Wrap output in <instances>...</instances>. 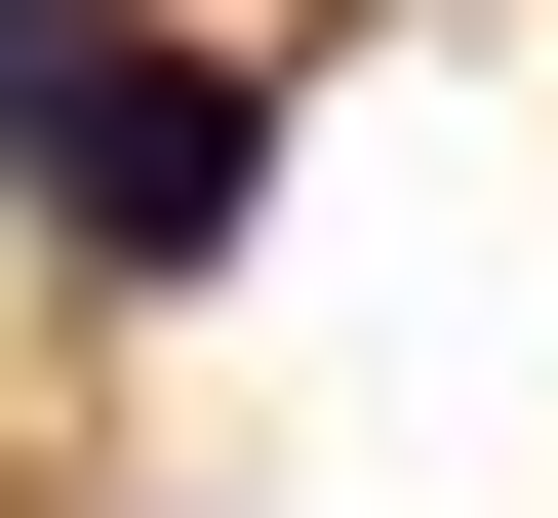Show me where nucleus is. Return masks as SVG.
Returning <instances> with one entry per match:
<instances>
[{"mask_svg":"<svg viewBox=\"0 0 558 518\" xmlns=\"http://www.w3.org/2000/svg\"><path fill=\"white\" fill-rule=\"evenodd\" d=\"M240 200H279V40H120V81L40 120V240H81V279H199Z\"/></svg>","mask_w":558,"mask_h":518,"instance_id":"obj_1","label":"nucleus"},{"mask_svg":"<svg viewBox=\"0 0 558 518\" xmlns=\"http://www.w3.org/2000/svg\"><path fill=\"white\" fill-rule=\"evenodd\" d=\"M120 81V0H0V160H40V120H81Z\"/></svg>","mask_w":558,"mask_h":518,"instance_id":"obj_2","label":"nucleus"}]
</instances>
